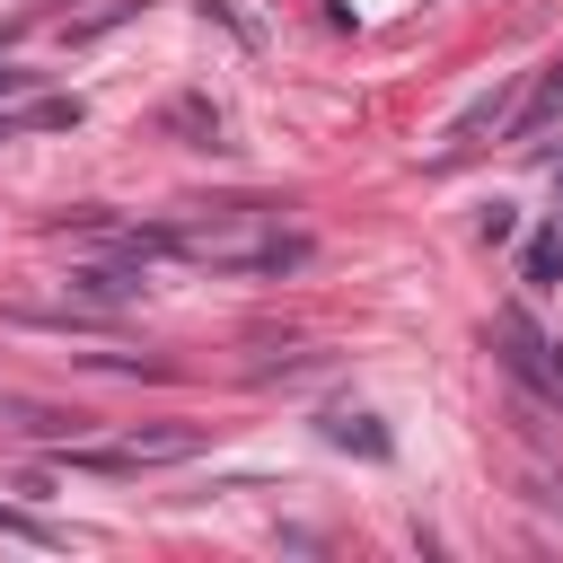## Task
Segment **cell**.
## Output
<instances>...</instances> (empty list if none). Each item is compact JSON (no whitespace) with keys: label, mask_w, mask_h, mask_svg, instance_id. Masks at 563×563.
Returning a JSON list of instances; mask_svg holds the SVG:
<instances>
[{"label":"cell","mask_w":563,"mask_h":563,"mask_svg":"<svg viewBox=\"0 0 563 563\" xmlns=\"http://www.w3.org/2000/svg\"><path fill=\"white\" fill-rule=\"evenodd\" d=\"M493 343H501V361H510L537 396H554V405H563V352H554V343H545L519 308H501V317H493Z\"/></svg>","instance_id":"1"},{"label":"cell","mask_w":563,"mask_h":563,"mask_svg":"<svg viewBox=\"0 0 563 563\" xmlns=\"http://www.w3.org/2000/svg\"><path fill=\"white\" fill-rule=\"evenodd\" d=\"M325 431H334L343 449H361V457H387V431H369V413H334Z\"/></svg>","instance_id":"2"},{"label":"cell","mask_w":563,"mask_h":563,"mask_svg":"<svg viewBox=\"0 0 563 563\" xmlns=\"http://www.w3.org/2000/svg\"><path fill=\"white\" fill-rule=\"evenodd\" d=\"M528 282H563V229H545V238L528 246Z\"/></svg>","instance_id":"3"},{"label":"cell","mask_w":563,"mask_h":563,"mask_svg":"<svg viewBox=\"0 0 563 563\" xmlns=\"http://www.w3.org/2000/svg\"><path fill=\"white\" fill-rule=\"evenodd\" d=\"M554 510H563V493H554Z\"/></svg>","instance_id":"4"}]
</instances>
